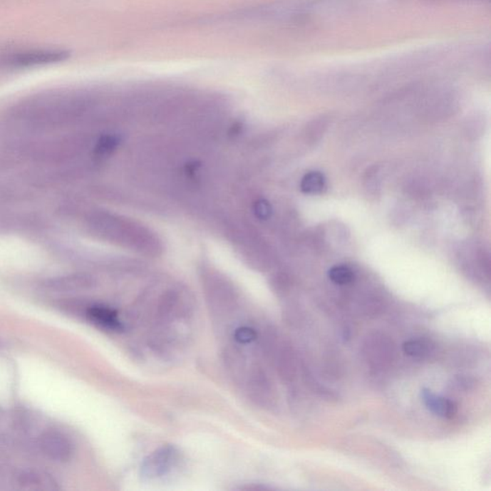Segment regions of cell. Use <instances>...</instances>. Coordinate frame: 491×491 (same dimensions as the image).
<instances>
[{
	"instance_id": "1",
	"label": "cell",
	"mask_w": 491,
	"mask_h": 491,
	"mask_svg": "<svg viewBox=\"0 0 491 491\" xmlns=\"http://www.w3.org/2000/svg\"><path fill=\"white\" fill-rule=\"evenodd\" d=\"M68 53L62 49H11L0 52V68L21 69L53 65L68 59Z\"/></svg>"
},
{
	"instance_id": "2",
	"label": "cell",
	"mask_w": 491,
	"mask_h": 491,
	"mask_svg": "<svg viewBox=\"0 0 491 491\" xmlns=\"http://www.w3.org/2000/svg\"><path fill=\"white\" fill-rule=\"evenodd\" d=\"M180 451L175 446L165 445L147 456L141 463L140 475L143 479L157 480L173 472L180 463Z\"/></svg>"
},
{
	"instance_id": "3",
	"label": "cell",
	"mask_w": 491,
	"mask_h": 491,
	"mask_svg": "<svg viewBox=\"0 0 491 491\" xmlns=\"http://www.w3.org/2000/svg\"><path fill=\"white\" fill-rule=\"evenodd\" d=\"M40 443L43 453L56 462H68L73 455V445L71 440L62 433L46 432L41 435Z\"/></svg>"
},
{
	"instance_id": "4",
	"label": "cell",
	"mask_w": 491,
	"mask_h": 491,
	"mask_svg": "<svg viewBox=\"0 0 491 491\" xmlns=\"http://www.w3.org/2000/svg\"><path fill=\"white\" fill-rule=\"evenodd\" d=\"M87 316L88 320L103 329L113 332L124 330L123 323L119 319L118 313L113 308L104 305H94L88 308Z\"/></svg>"
},
{
	"instance_id": "5",
	"label": "cell",
	"mask_w": 491,
	"mask_h": 491,
	"mask_svg": "<svg viewBox=\"0 0 491 491\" xmlns=\"http://www.w3.org/2000/svg\"><path fill=\"white\" fill-rule=\"evenodd\" d=\"M421 398L427 409L438 417L451 420L457 415V404L450 399L435 395L428 389L421 391Z\"/></svg>"
},
{
	"instance_id": "6",
	"label": "cell",
	"mask_w": 491,
	"mask_h": 491,
	"mask_svg": "<svg viewBox=\"0 0 491 491\" xmlns=\"http://www.w3.org/2000/svg\"><path fill=\"white\" fill-rule=\"evenodd\" d=\"M391 343H388L387 340L384 337H373L371 340L370 345L368 348V358H373V362L383 364L388 358L393 354V348H391Z\"/></svg>"
},
{
	"instance_id": "7",
	"label": "cell",
	"mask_w": 491,
	"mask_h": 491,
	"mask_svg": "<svg viewBox=\"0 0 491 491\" xmlns=\"http://www.w3.org/2000/svg\"><path fill=\"white\" fill-rule=\"evenodd\" d=\"M326 187V179L320 172H309L305 175L301 182V190L306 194L323 192Z\"/></svg>"
},
{
	"instance_id": "8",
	"label": "cell",
	"mask_w": 491,
	"mask_h": 491,
	"mask_svg": "<svg viewBox=\"0 0 491 491\" xmlns=\"http://www.w3.org/2000/svg\"><path fill=\"white\" fill-rule=\"evenodd\" d=\"M431 343L424 340H410L403 343V351L408 356L423 358L431 351Z\"/></svg>"
},
{
	"instance_id": "9",
	"label": "cell",
	"mask_w": 491,
	"mask_h": 491,
	"mask_svg": "<svg viewBox=\"0 0 491 491\" xmlns=\"http://www.w3.org/2000/svg\"><path fill=\"white\" fill-rule=\"evenodd\" d=\"M257 330L248 326L237 327L232 333L235 345L251 346L257 340Z\"/></svg>"
},
{
	"instance_id": "10",
	"label": "cell",
	"mask_w": 491,
	"mask_h": 491,
	"mask_svg": "<svg viewBox=\"0 0 491 491\" xmlns=\"http://www.w3.org/2000/svg\"><path fill=\"white\" fill-rule=\"evenodd\" d=\"M329 276L332 282L338 285L348 284L354 279L353 272L351 268L343 265L335 266V267L330 269Z\"/></svg>"
},
{
	"instance_id": "11",
	"label": "cell",
	"mask_w": 491,
	"mask_h": 491,
	"mask_svg": "<svg viewBox=\"0 0 491 491\" xmlns=\"http://www.w3.org/2000/svg\"><path fill=\"white\" fill-rule=\"evenodd\" d=\"M326 126L327 123L324 122V119L323 120L316 121L313 123V126L311 127V135H315V140L316 138H319L324 134V130L326 129Z\"/></svg>"
},
{
	"instance_id": "12",
	"label": "cell",
	"mask_w": 491,
	"mask_h": 491,
	"mask_svg": "<svg viewBox=\"0 0 491 491\" xmlns=\"http://www.w3.org/2000/svg\"><path fill=\"white\" fill-rule=\"evenodd\" d=\"M257 213L260 218H267L271 213L270 205L264 201L258 202L257 205Z\"/></svg>"
}]
</instances>
